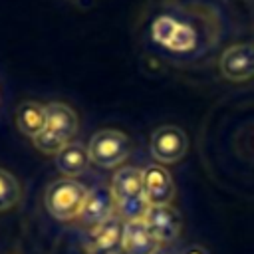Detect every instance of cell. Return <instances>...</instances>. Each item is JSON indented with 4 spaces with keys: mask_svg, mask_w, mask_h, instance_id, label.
I'll list each match as a JSON object with an SVG mask.
<instances>
[{
    "mask_svg": "<svg viewBox=\"0 0 254 254\" xmlns=\"http://www.w3.org/2000/svg\"><path fill=\"white\" fill-rule=\"evenodd\" d=\"M77 131V115L75 111L60 101H52L46 105V127L44 131L32 139L36 149L46 155H58Z\"/></svg>",
    "mask_w": 254,
    "mask_h": 254,
    "instance_id": "obj_1",
    "label": "cell"
},
{
    "mask_svg": "<svg viewBox=\"0 0 254 254\" xmlns=\"http://www.w3.org/2000/svg\"><path fill=\"white\" fill-rule=\"evenodd\" d=\"M87 187L81 185L75 179H58L54 181L44 194V204L48 208V212L62 222L79 218L83 204L87 200Z\"/></svg>",
    "mask_w": 254,
    "mask_h": 254,
    "instance_id": "obj_2",
    "label": "cell"
},
{
    "mask_svg": "<svg viewBox=\"0 0 254 254\" xmlns=\"http://www.w3.org/2000/svg\"><path fill=\"white\" fill-rule=\"evenodd\" d=\"M87 153L91 163H95L101 169H111L127 159L129 139L125 133L117 129H101L89 139Z\"/></svg>",
    "mask_w": 254,
    "mask_h": 254,
    "instance_id": "obj_3",
    "label": "cell"
},
{
    "mask_svg": "<svg viewBox=\"0 0 254 254\" xmlns=\"http://www.w3.org/2000/svg\"><path fill=\"white\" fill-rule=\"evenodd\" d=\"M151 155L157 163H177L185 157L189 149V139L181 127L175 125H161L151 135Z\"/></svg>",
    "mask_w": 254,
    "mask_h": 254,
    "instance_id": "obj_4",
    "label": "cell"
},
{
    "mask_svg": "<svg viewBox=\"0 0 254 254\" xmlns=\"http://www.w3.org/2000/svg\"><path fill=\"white\" fill-rule=\"evenodd\" d=\"M151 32H153V40L157 44L165 46L167 50L189 52L196 44V34L192 30V26L179 22L171 16H159L153 22Z\"/></svg>",
    "mask_w": 254,
    "mask_h": 254,
    "instance_id": "obj_5",
    "label": "cell"
},
{
    "mask_svg": "<svg viewBox=\"0 0 254 254\" xmlns=\"http://www.w3.org/2000/svg\"><path fill=\"white\" fill-rule=\"evenodd\" d=\"M220 71L230 81H246L254 77V44H236L220 56Z\"/></svg>",
    "mask_w": 254,
    "mask_h": 254,
    "instance_id": "obj_6",
    "label": "cell"
},
{
    "mask_svg": "<svg viewBox=\"0 0 254 254\" xmlns=\"http://www.w3.org/2000/svg\"><path fill=\"white\" fill-rule=\"evenodd\" d=\"M143 192L149 206H165L175 198V183L171 173L161 165H149L143 169Z\"/></svg>",
    "mask_w": 254,
    "mask_h": 254,
    "instance_id": "obj_7",
    "label": "cell"
},
{
    "mask_svg": "<svg viewBox=\"0 0 254 254\" xmlns=\"http://www.w3.org/2000/svg\"><path fill=\"white\" fill-rule=\"evenodd\" d=\"M145 224L151 230V234L161 242H173L181 232V214L171 204L165 206H149L145 214Z\"/></svg>",
    "mask_w": 254,
    "mask_h": 254,
    "instance_id": "obj_8",
    "label": "cell"
},
{
    "mask_svg": "<svg viewBox=\"0 0 254 254\" xmlns=\"http://www.w3.org/2000/svg\"><path fill=\"white\" fill-rule=\"evenodd\" d=\"M115 214V198L111 192V187H95L89 190L87 200L83 204V210L79 214V220L85 226H99L101 222H105L107 218H111Z\"/></svg>",
    "mask_w": 254,
    "mask_h": 254,
    "instance_id": "obj_9",
    "label": "cell"
},
{
    "mask_svg": "<svg viewBox=\"0 0 254 254\" xmlns=\"http://www.w3.org/2000/svg\"><path fill=\"white\" fill-rule=\"evenodd\" d=\"M121 240H123V222L117 214H113L99 226L91 228L87 250L91 254H115L121 248Z\"/></svg>",
    "mask_w": 254,
    "mask_h": 254,
    "instance_id": "obj_10",
    "label": "cell"
},
{
    "mask_svg": "<svg viewBox=\"0 0 254 254\" xmlns=\"http://www.w3.org/2000/svg\"><path fill=\"white\" fill-rule=\"evenodd\" d=\"M161 246L163 244L151 234L145 220H129L123 224L121 248L127 254H157Z\"/></svg>",
    "mask_w": 254,
    "mask_h": 254,
    "instance_id": "obj_11",
    "label": "cell"
},
{
    "mask_svg": "<svg viewBox=\"0 0 254 254\" xmlns=\"http://www.w3.org/2000/svg\"><path fill=\"white\" fill-rule=\"evenodd\" d=\"M111 192L117 202H125V200H135V198H143V171L137 167H121L117 169V173L113 175L111 181Z\"/></svg>",
    "mask_w": 254,
    "mask_h": 254,
    "instance_id": "obj_12",
    "label": "cell"
},
{
    "mask_svg": "<svg viewBox=\"0 0 254 254\" xmlns=\"http://www.w3.org/2000/svg\"><path fill=\"white\" fill-rule=\"evenodd\" d=\"M89 165V153L87 147H83L77 141L67 143L58 155H56V167L60 169V173H64L67 179H73L81 173H85Z\"/></svg>",
    "mask_w": 254,
    "mask_h": 254,
    "instance_id": "obj_13",
    "label": "cell"
},
{
    "mask_svg": "<svg viewBox=\"0 0 254 254\" xmlns=\"http://www.w3.org/2000/svg\"><path fill=\"white\" fill-rule=\"evenodd\" d=\"M16 125L20 133L30 139H36L46 127V105L38 101H24L16 109Z\"/></svg>",
    "mask_w": 254,
    "mask_h": 254,
    "instance_id": "obj_14",
    "label": "cell"
},
{
    "mask_svg": "<svg viewBox=\"0 0 254 254\" xmlns=\"http://www.w3.org/2000/svg\"><path fill=\"white\" fill-rule=\"evenodd\" d=\"M20 194L22 190L16 177L0 167V212H6L12 206H16V202L20 200Z\"/></svg>",
    "mask_w": 254,
    "mask_h": 254,
    "instance_id": "obj_15",
    "label": "cell"
},
{
    "mask_svg": "<svg viewBox=\"0 0 254 254\" xmlns=\"http://www.w3.org/2000/svg\"><path fill=\"white\" fill-rule=\"evenodd\" d=\"M181 254H208L202 246H198V244H192V246H189V248H185Z\"/></svg>",
    "mask_w": 254,
    "mask_h": 254,
    "instance_id": "obj_16",
    "label": "cell"
},
{
    "mask_svg": "<svg viewBox=\"0 0 254 254\" xmlns=\"http://www.w3.org/2000/svg\"><path fill=\"white\" fill-rule=\"evenodd\" d=\"M157 254H177V252H173L171 248H165V246H161V250H159Z\"/></svg>",
    "mask_w": 254,
    "mask_h": 254,
    "instance_id": "obj_17",
    "label": "cell"
}]
</instances>
